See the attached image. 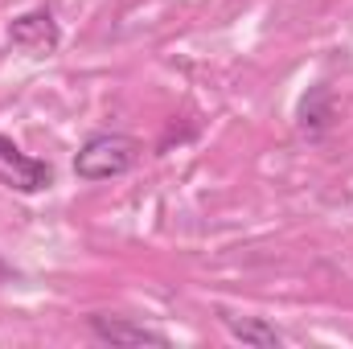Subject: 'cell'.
I'll use <instances>...</instances> for the list:
<instances>
[{
  "label": "cell",
  "instance_id": "obj_6",
  "mask_svg": "<svg viewBox=\"0 0 353 349\" xmlns=\"http://www.w3.org/2000/svg\"><path fill=\"white\" fill-rule=\"evenodd\" d=\"M222 325L230 329V337H239L243 346H255V349H279V333L259 321V317H222Z\"/></svg>",
  "mask_w": 353,
  "mask_h": 349
},
{
  "label": "cell",
  "instance_id": "obj_2",
  "mask_svg": "<svg viewBox=\"0 0 353 349\" xmlns=\"http://www.w3.org/2000/svg\"><path fill=\"white\" fill-rule=\"evenodd\" d=\"M0 185L17 189V193H41L54 185V169L29 152H21L8 136H0Z\"/></svg>",
  "mask_w": 353,
  "mask_h": 349
},
{
  "label": "cell",
  "instance_id": "obj_3",
  "mask_svg": "<svg viewBox=\"0 0 353 349\" xmlns=\"http://www.w3.org/2000/svg\"><path fill=\"white\" fill-rule=\"evenodd\" d=\"M8 41L17 46V50H25V54H54L58 50V41H62V29H58V21H54V12L50 8H29V12H21L12 25H8Z\"/></svg>",
  "mask_w": 353,
  "mask_h": 349
},
{
  "label": "cell",
  "instance_id": "obj_4",
  "mask_svg": "<svg viewBox=\"0 0 353 349\" xmlns=\"http://www.w3.org/2000/svg\"><path fill=\"white\" fill-rule=\"evenodd\" d=\"M87 325L99 341H111V346H157V349L169 346L165 333H152V329L132 325V321H123V317H103V312H99V317H90Z\"/></svg>",
  "mask_w": 353,
  "mask_h": 349
},
{
  "label": "cell",
  "instance_id": "obj_5",
  "mask_svg": "<svg viewBox=\"0 0 353 349\" xmlns=\"http://www.w3.org/2000/svg\"><path fill=\"white\" fill-rule=\"evenodd\" d=\"M333 123V90L329 87H312L300 103V128L308 136H321L325 128Z\"/></svg>",
  "mask_w": 353,
  "mask_h": 349
},
{
  "label": "cell",
  "instance_id": "obj_1",
  "mask_svg": "<svg viewBox=\"0 0 353 349\" xmlns=\"http://www.w3.org/2000/svg\"><path fill=\"white\" fill-rule=\"evenodd\" d=\"M140 161V140L123 136V132H99L90 136L87 144L74 157V177L83 181H111L123 177L128 169H136Z\"/></svg>",
  "mask_w": 353,
  "mask_h": 349
}]
</instances>
